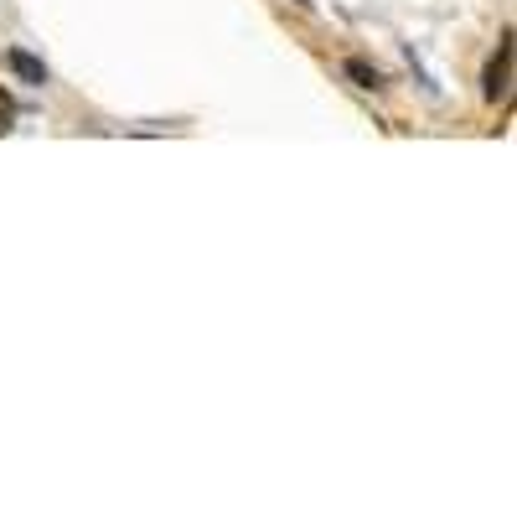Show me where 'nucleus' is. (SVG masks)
Masks as SVG:
<instances>
[{
  "mask_svg": "<svg viewBox=\"0 0 517 517\" xmlns=\"http://www.w3.org/2000/svg\"><path fill=\"white\" fill-rule=\"evenodd\" d=\"M507 94H512V42H502L497 57H492V68H486V99L502 104Z\"/></svg>",
  "mask_w": 517,
  "mask_h": 517,
  "instance_id": "1",
  "label": "nucleus"
},
{
  "mask_svg": "<svg viewBox=\"0 0 517 517\" xmlns=\"http://www.w3.org/2000/svg\"><path fill=\"white\" fill-rule=\"evenodd\" d=\"M11 68H16L26 83H42V63H37V57H26V52H11Z\"/></svg>",
  "mask_w": 517,
  "mask_h": 517,
  "instance_id": "2",
  "label": "nucleus"
},
{
  "mask_svg": "<svg viewBox=\"0 0 517 517\" xmlns=\"http://www.w3.org/2000/svg\"><path fill=\"white\" fill-rule=\"evenodd\" d=\"M347 73H352V78H357L362 88H378V73H373L368 63H347Z\"/></svg>",
  "mask_w": 517,
  "mask_h": 517,
  "instance_id": "3",
  "label": "nucleus"
},
{
  "mask_svg": "<svg viewBox=\"0 0 517 517\" xmlns=\"http://www.w3.org/2000/svg\"><path fill=\"white\" fill-rule=\"evenodd\" d=\"M11 119H16V104H11V94H0V135L11 130Z\"/></svg>",
  "mask_w": 517,
  "mask_h": 517,
  "instance_id": "4",
  "label": "nucleus"
}]
</instances>
